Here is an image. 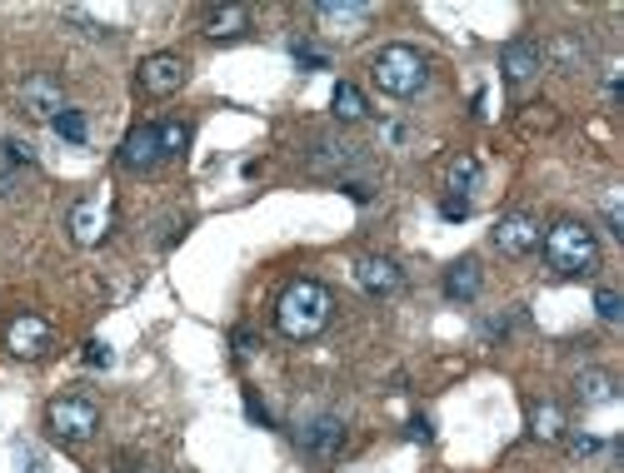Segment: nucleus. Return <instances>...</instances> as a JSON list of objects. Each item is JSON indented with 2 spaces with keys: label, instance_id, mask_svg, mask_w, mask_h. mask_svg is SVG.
<instances>
[{
  "label": "nucleus",
  "instance_id": "nucleus-1",
  "mask_svg": "<svg viewBox=\"0 0 624 473\" xmlns=\"http://www.w3.org/2000/svg\"><path fill=\"white\" fill-rule=\"evenodd\" d=\"M330 320H335V294L320 279H295L281 294V304H275V330L285 340H315V334H325Z\"/></svg>",
  "mask_w": 624,
  "mask_h": 473
},
{
  "label": "nucleus",
  "instance_id": "nucleus-2",
  "mask_svg": "<svg viewBox=\"0 0 624 473\" xmlns=\"http://www.w3.org/2000/svg\"><path fill=\"white\" fill-rule=\"evenodd\" d=\"M540 245H544V265H550L560 279H584V275L600 269V239H594V229L580 225V219L550 225L540 235Z\"/></svg>",
  "mask_w": 624,
  "mask_h": 473
},
{
  "label": "nucleus",
  "instance_id": "nucleus-3",
  "mask_svg": "<svg viewBox=\"0 0 624 473\" xmlns=\"http://www.w3.org/2000/svg\"><path fill=\"white\" fill-rule=\"evenodd\" d=\"M370 75H374V90H385L390 100H410V95L425 90L430 65L415 45H385V51L374 55Z\"/></svg>",
  "mask_w": 624,
  "mask_h": 473
},
{
  "label": "nucleus",
  "instance_id": "nucleus-4",
  "mask_svg": "<svg viewBox=\"0 0 624 473\" xmlns=\"http://www.w3.org/2000/svg\"><path fill=\"white\" fill-rule=\"evenodd\" d=\"M45 429L61 443H91L95 433H101V404H95L91 394H61V399H51V409H45Z\"/></svg>",
  "mask_w": 624,
  "mask_h": 473
},
{
  "label": "nucleus",
  "instance_id": "nucleus-5",
  "mask_svg": "<svg viewBox=\"0 0 624 473\" xmlns=\"http://www.w3.org/2000/svg\"><path fill=\"white\" fill-rule=\"evenodd\" d=\"M190 80V61L176 51H160V55H146L136 71V85L150 95V100H166V95H176L180 85Z\"/></svg>",
  "mask_w": 624,
  "mask_h": 473
},
{
  "label": "nucleus",
  "instance_id": "nucleus-6",
  "mask_svg": "<svg viewBox=\"0 0 624 473\" xmlns=\"http://www.w3.org/2000/svg\"><path fill=\"white\" fill-rule=\"evenodd\" d=\"M51 340H55V330L45 314H15L11 330H6V350H11L15 359H45Z\"/></svg>",
  "mask_w": 624,
  "mask_h": 473
},
{
  "label": "nucleus",
  "instance_id": "nucleus-7",
  "mask_svg": "<svg viewBox=\"0 0 624 473\" xmlns=\"http://www.w3.org/2000/svg\"><path fill=\"white\" fill-rule=\"evenodd\" d=\"M540 219L535 215H505L495 225V249L505 259H525V255H535V249H540Z\"/></svg>",
  "mask_w": 624,
  "mask_h": 473
},
{
  "label": "nucleus",
  "instance_id": "nucleus-8",
  "mask_svg": "<svg viewBox=\"0 0 624 473\" xmlns=\"http://www.w3.org/2000/svg\"><path fill=\"white\" fill-rule=\"evenodd\" d=\"M15 100H21V110L31 115V120H55V115L65 110V95H61V80H55V75H25Z\"/></svg>",
  "mask_w": 624,
  "mask_h": 473
},
{
  "label": "nucleus",
  "instance_id": "nucleus-9",
  "mask_svg": "<svg viewBox=\"0 0 624 473\" xmlns=\"http://www.w3.org/2000/svg\"><path fill=\"white\" fill-rule=\"evenodd\" d=\"M105 229H110V200L105 195H85L71 205V235L75 245H101Z\"/></svg>",
  "mask_w": 624,
  "mask_h": 473
},
{
  "label": "nucleus",
  "instance_id": "nucleus-10",
  "mask_svg": "<svg viewBox=\"0 0 624 473\" xmlns=\"http://www.w3.org/2000/svg\"><path fill=\"white\" fill-rule=\"evenodd\" d=\"M115 154H120V165L136 170V175L140 170H156L160 160H166V154H160V125H136V130L120 140V150Z\"/></svg>",
  "mask_w": 624,
  "mask_h": 473
},
{
  "label": "nucleus",
  "instance_id": "nucleus-11",
  "mask_svg": "<svg viewBox=\"0 0 624 473\" xmlns=\"http://www.w3.org/2000/svg\"><path fill=\"white\" fill-rule=\"evenodd\" d=\"M355 279H360L364 294H380V299L405 289V269H400L395 259H385V255H364L360 265H355Z\"/></svg>",
  "mask_w": 624,
  "mask_h": 473
},
{
  "label": "nucleus",
  "instance_id": "nucleus-12",
  "mask_svg": "<svg viewBox=\"0 0 624 473\" xmlns=\"http://www.w3.org/2000/svg\"><path fill=\"white\" fill-rule=\"evenodd\" d=\"M499 71H505L510 85H530V80H540V71H544V51L535 41H510L499 51Z\"/></svg>",
  "mask_w": 624,
  "mask_h": 473
},
{
  "label": "nucleus",
  "instance_id": "nucleus-13",
  "mask_svg": "<svg viewBox=\"0 0 624 473\" xmlns=\"http://www.w3.org/2000/svg\"><path fill=\"white\" fill-rule=\"evenodd\" d=\"M300 449L310 453V459H335V453L345 449V423L330 419V413H325V419H310L300 429Z\"/></svg>",
  "mask_w": 624,
  "mask_h": 473
},
{
  "label": "nucleus",
  "instance_id": "nucleus-14",
  "mask_svg": "<svg viewBox=\"0 0 624 473\" xmlns=\"http://www.w3.org/2000/svg\"><path fill=\"white\" fill-rule=\"evenodd\" d=\"M479 289H485V269H479V259H455V265L445 269V294L455 299V304H469Z\"/></svg>",
  "mask_w": 624,
  "mask_h": 473
},
{
  "label": "nucleus",
  "instance_id": "nucleus-15",
  "mask_svg": "<svg viewBox=\"0 0 624 473\" xmlns=\"http://www.w3.org/2000/svg\"><path fill=\"white\" fill-rule=\"evenodd\" d=\"M370 6H345V0H335V6H315V21L325 25V31H335V35H355V31H364V21H370Z\"/></svg>",
  "mask_w": 624,
  "mask_h": 473
},
{
  "label": "nucleus",
  "instance_id": "nucleus-16",
  "mask_svg": "<svg viewBox=\"0 0 624 473\" xmlns=\"http://www.w3.org/2000/svg\"><path fill=\"white\" fill-rule=\"evenodd\" d=\"M245 31H250V11H245V6H215V11L205 15V35H210V41H240Z\"/></svg>",
  "mask_w": 624,
  "mask_h": 473
},
{
  "label": "nucleus",
  "instance_id": "nucleus-17",
  "mask_svg": "<svg viewBox=\"0 0 624 473\" xmlns=\"http://www.w3.org/2000/svg\"><path fill=\"white\" fill-rule=\"evenodd\" d=\"M530 433L540 443H560L564 439V409L560 404H535L530 409Z\"/></svg>",
  "mask_w": 624,
  "mask_h": 473
},
{
  "label": "nucleus",
  "instance_id": "nucleus-18",
  "mask_svg": "<svg viewBox=\"0 0 624 473\" xmlns=\"http://www.w3.org/2000/svg\"><path fill=\"white\" fill-rule=\"evenodd\" d=\"M574 394H580V404H610L614 394H620V384H614L610 374L590 369V374H580V379H574Z\"/></svg>",
  "mask_w": 624,
  "mask_h": 473
},
{
  "label": "nucleus",
  "instance_id": "nucleus-19",
  "mask_svg": "<svg viewBox=\"0 0 624 473\" xmlns=\"http://www.w3.org/2000/svg\"><path fill=\"white\" fill-rule=\"evenodd\" d=\"M330 110L340 115V120H364V115H370V105H364V95L355 90V85H335Z\"/></svg>",
  "mask_w": 624,
  "mask_h": 473
},
{
  "label": "nucleus",
  "instance_id": "nucleus-20",
  "mask_svg": "<svg viewBox=\"0 0 624 473\" xmlns=\"http://www.w3.org/2000/svg\"><path fill=\"white\" fill-rule=\"evenodd\" d=\"M186 144H190V125L186 120H166V125H160V154H166V160L186 154Z\"/></svg>",
  "mask_w": 624,
  "mask_h": 473
},
{
  "label": "nucleus",
  "instance_id": "nucleus-21",
  "mask_svg": "<svg viewBox=\"0 0 624 473\" xmlns=\"http://www.w3.org/2000/svg\"><path fill=\"white\" fill-rule=\"evenodd\" d=\"M51 125H55V135H61V140H71V144H85V140H91V125H85L81 110H61Z\"/></svg>",
  "mask_w": 624,
  "mask_h": 473
},
{
  "label": "nucleus",
  "instance_id": "nucleus-22",
  "mask_svg": "<svg viewBox=\"0 0 624 473\" xmlns=\"http://www.w3.org/2000/svg\"><path fill=\"white\" fill-rule=\"evenodd\" d=\"M350 154H355L350 144H330V140H325V144H315V160H310V165H315V170H330V165L340 170V165H350Z\"/></svg>",
  "mask_w": 624,
  "mask_h": 473
},
{
  "label": "nucleus",
  "instance_id": "nucleus-23",
  "mask_svg": "<svg viewBox=\"0 0 624 473\" xmlns=\"http://www.w3.org/2000/svg\"><path fill=\"white\" fill-rule=\"evenodd\" d=\"M475 180H479V165L469 160V154H459L455 170H450V195H465V190L475 185Z\"/></svg>",
  "mask_w": 624,
  "mask_h": 473
},
{
  "label": "nucleus",
  "instance_id": "nucleus-24",
  "mask_svg": "<svg viewBox=\"0 0 624 473\" xmlns=\"http://www.w3.org/2000/svg\"><path fill=\"white\" fill-rule=\"evenodd\" d=\"M594 314H600L604 324H620L624 320V299L614 294V289H600V294H594Z\"/></svg>",
  "mask_w": 624,
  "mask_h": 473
},
{
  "label": "nucleus",
  "instance_id": "nucleus-25",
  "mask_svg": "<svg viewBox=\"0 0 624 473\" xmlns=\"http://www.w3.org/2000/svg\"><path fill=\"white\" fill-rule=\"evenodd\" d=\"M600 449H604L600 433H570V453H574V459H590V453H600Z\"/></svg>",
  "mask_w": 624,
  "mask_h": 473
},
{
  "label": "nucleus",
  "instance_id": "nucleus-26",
  "mask_svg": "<svg viewBox=\"0 0 624 473\" xmlns=\"http://www.w3.org/2000/svg\"><path fill=\"white\" fill-rule=\"evenodd\" d=\"M604 225H610V229H614V235H620V239H624V205H620V190H614V195H610V200H604Z\"/></svg>",
  "mask_w": 624,
  "mask_h": 473
},
{
  "label": "nucleus",
  "instance_id": "nucleus-27",
  "mask_svg": "<svg viewBox=\"0 0 624 473\" xmlns=\"http://www.w3.org/2000/svg\"><path fill=\"white\" fill-rule=\"evenodd\" d=\"M85 364H91V369H105V364H110V344L91 340V344H85Z\"/></svg>",
  "mask_w": 624,
  "mask_h": 473
},
{
  "label": "nucleus",
  "instance_id": "nucleus-28",
  "mask_svg": "<svg viewBox=\"0 0 624 473\" xmlns=\"http://www.w3.org/2000/svg\"><path fill=\"white\" fill-rule=\"evenodd\" d=\"M440 215H445V219H465L469 215V200L465 195H450L445 205H440Z\"/></svg>",
  "mask_w": 624,
  "mask_h": 473
},
{
  "label": "nucleus",
  "instance_id": "nucleus-29",
  "mask_svg": "<svg viewBox=\"0 0 624 473\" xmlns=\"http://www.w3.org/2000/svg\"><path fill=\"white\" fill-rule=\"evenodd\" d=\"M6 154H11V160H21V165H31V160H35L31 144H21V140H6Z\"/></svg>",
  "mask_w": 624,
  "mask_h": 473
},
{
  "label": "nucleus",
  "instance_id": "nucleus-30",
  "mask_svg": "<svg viewBox=\"0 0 624 473\" xmlns=\"http://www.w3.org/2000/svg\"><path fill=\"white\" fill-rule=\"evenodd\" d=\"M410 439H415V443H430V439H435V433H430V419H410Z\"/></svg>",
  "mask_w": 624,
  "mask_h": 473
},
{
  "label": "nucleus",
  "instance_id": "nucleus-31",
  "mask_svg": "<svg viewBox=\"0 0 624 473\" xmlns=\"http://www.w3.org/2000/svg\"><path fill=\"white\" fill-rule=\"evenodd\" d=\"M345 195H350L355 205H370V190H364V185H345Z\"/></svg>",
  "mask_w": 624,
  "mask_h": 473
}]
</instances>
